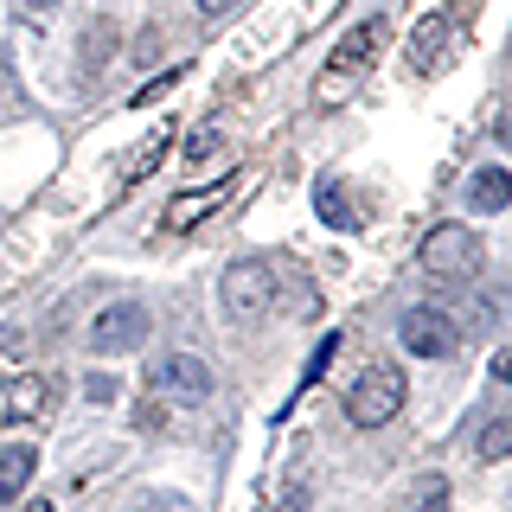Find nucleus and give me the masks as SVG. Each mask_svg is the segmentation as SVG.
I'll use <instances>...</instances> for the list:
<instances>
[{
  "label": "nucleus",
  "mask_w": 512,
  "mask_h": 512,
  "mask_svg": "<svg viewBox=\"0 0 512 512\" xmlns=\"http://www.w3.org/2000/svg\"><path fill=\"white\" fill-rule=\"evenodd\" d=\"M32 474H39V448H26V442L0 448V506L20 500V493L32 487Z\"/></svg>",
  "instance_id": "nucleus-10"
},
{
  "label": "nucleus",
  "mask_w": 512,
  "mask_h": 512,
  "mask_svg": "<svg viewBox=\"0 0 512 512\" xmlns=\"http://www.w3.org/2000/svg\"><path fill=\"white\" fill-rule=\"evenodd\" d=\"M282 512H308V493L295 487V493H288V500H282Z\"/></svg>",
  "instance_id": "nucleus-20"
},
{
  "label": "nucleus",
  "mask_w": 512,
  "mask_h": 512,
  "mask_svg": "<svg viewBox=\"0 0 512 512\" xmlns=\"http://www.w3.org/2000/svg\"><path fill=\"white\" fill-rule=\"evenodd\" d=\"M135 423H141V429H160V423H167V410H160V397H148V404L135 410Z\"/></svg>",
  "instance_id": "nucleus-19"
},
{
  "label": "nucleus",
  "mask_w": 512,
  "mask_h": 512,
  "mask_svg": "<svg viewBox=\"0 0 512 512\" xmlns=\"http://www.w3.org/2000/svg\"><path fill=\"white\" fill-rule=\"evenodd\" d=\"M148 397H180V404H205L212 397V365L199 352H167V359H148Z\"/></svg>",
  "instance_id": "nucleus-4"
},
{
  "label": "nucleus",
  "mask_w": 512,
  "mask_h": 512,
  "mask_svg": "<svg viewBox=\"0 0 512 512\" xmlns=\"http://www.w3.org/2000/svg\"><path fill=\"white\" fill-rule=\"evenodd\" d=\"M224 308H231L237 320H250V314H263L269 301H276V269L263 263V256H237L231 269H224Z\"/></svg>",
  "instance_id": "nucleus-5"
},
{
  "label": "nucleus",
  "mask_w": 512,
  "mask_h": 512,
  "mask_svg": "<svg viewBox=\"0 0 512 512\" xmlns=\"http://www.w3.org/2000/svg\"><path fill=\"white\" fill-rule=\"evenodd\" d=\"M231 192H237V180H218V186H205V192H180V199L167 205V231H192V224L212 218Z\"/></svg>",
  "instance_id": "nucleus-9"
},
{
  "label": "nucleus",
  "mask_w": 512,
  "mask_h": 512,
  "mask_svg": "<svg viewBox=\"0 0 512 512\" xmlns=\"http://www.w3.org/2000/svg\"><path fill=\"white\" fill-rule=\"evenodd\" d=\"M397 340L410 346V359H455V352H461V327L442 308H404Z\"/></svg>",
  "instance_id": "nucleus-6"
},
{
  "label": "nucleus",
  "mask_w": 512,
  "mask_h": 512,
  "mask_svg": "<svg viewBox=\"0 0 512 512\" xmlns=\"http://www.w3.org/2000/svg\"><path fill=\"white\" fill-rule=\"evenodd\" d=\"M404 512H448V480H416V487L404 493Z\"/></svg>",
  "instance_id": "nucleus-12"
},
{
  "label": "nucleus",
  "mask_w": 512,
  "mask_h": 512,
  "mask_svg": "<svg viewBox=\"0 0 512 512\" xmlns=\"http://www.w3.org/2000/svg\"><path fill=\"white\" fill-rule=\"evenodd\" d=\"M423 269L436 282H474L480 276V256H487V244H480V231H468V224H436V231L423 237Z\"/></svg>",
  "instance_id": "nucleus-3"
},
{
  "label": "nucleus",
  "mask_w": 512,
  "mask_h": 512,
  "mask_svg": "<svg viewBox=\"0 0 512 512\" xmlns=\"http://www.w3.org/2000/svg\"><path fill=\"white\" fill-rule=\"evenodd\" d=\"M26 512H58V506H26Z\"/></svg>",
  "instance_id": "nucleus-21"
},
{
  "label": "nucleus",
  "mask_w": 512,
  "mask_h": 512,
  "mask_svg": "<svg viewBox=\"0 0 512 512\" xmlns=\"http://www.w3.org/2000/svg\"><path fill=\"white\" fill-rule=\"evenodd\" d=\"M52 404H58V384L39 378V372H20L0 391V423H32V416H45Z\"/></svg>",
  "instance_id": "nucleus-8"
},
{
  "label": "nucleus",
  "mask_w": 512,
  "mask_h": 512,
  "mask_svg": "<svg viewBox=\"0 0 512 512\" xmlns=\"http://www.w3.org/2000/svg\"><path fill=\"white\" fill-rule=\"evenodd\" d=\"M397 410H404V365H397V359H372L359 378H352V391H346V416L359 429H384Z\"/></svg>",
  "instance_id": "nucleus-1"
},
{
  "label": "nucleus",
  "mask_w": 512,
  "mask_h": 512,
  "mask_svg": "<svg viewBox=\"0 0 512 512\" xmlns=\"http://www.w3.org/2000/svg\"><path fill=\"white\" fill-rule=\"evenodd\" d=\"M378 45H384V20H365V26H352L346 39H340V52H333V64L320 71V84H314V103L320 109H333L340 96L359 84L365 71H372V58H378Z\"/></svg>",
  "instance_id": "nucleus-2"
},
{
  "label": "nucleus",
  "mask_w": 512,
  "mask_h": 512,
  "mask_svg": "<svg viewBox=\"0 0 512 512\" xmlns=\"http://www.w3.org/2000/svg\"><path fill=\"white\" fill-rule=\"evenodd\" d=\"M148 340V308H135V301H116V308H103L90 320V346L103 352V359H116V352H135Z\"/></svg>",
  "instance_id": "nucleus-7"
},
{
  "label": "nucleus",
  "mask_w": 512,
  "mask_h": 512,
  "mask_svg": "<svg viewBox=\"0 0 512 512\" xmlns=\"http://www.w3.org/2000/svg\"><path fill=\"white\" fill-rule=\"evenodd\" d=\"M506 199H512V180L500 167H480L468 180V205H474V212H506Z\"/></svg>",
  "instance_id": "nucleus-11"
},
{
  "label": "nucleus",
  "mask_w": 512,
  "mask_h": 512,
  "mask_svg": "<svg viewBox=\"0 0 512 512\" xmlns=\"http://www.w3.org/2000/svg\"><path fill=\"white\" fill-rule=\"evenodd\" d=\"M192 7H199V20H224V13L244 7V0H192Z\"/></svg>",
  "instance_id": "nucleus-18"
},
{
  "label": "nucleus",
  "mask_w": 512,
  "mask_h": 512,
  "mask_svg": "<svg viewBox=\"0 0 512 512\" xmlns=\"http://www.w3.org/2000/svg\"><path fill=\"white\" fill-rule=\"evenodd\" d=\"M160 148H167V128H154V135L141 141V148H135V160H128V167H122V180H141V173H148L154 160H160Z\"/></svg>",
  "instance_id": "nucleus-13"
},
{
  "label": "nucleus",
  "mask_w": 512,
  "mask_h": 512,
  "mask_svg": "<svg viewBox=\"0 0 512 512\" xmlns=\"http://www.w3.org/2000/svg\"><path fill=\"white\" fill-rule=\"evenodd\" d=\"M84 397H90V404H116V378H109V372H96V378L84 384Z\"/></svg>",
  "instance_id": "nucleus-16"
},
{
  "label": "nucleus",
  "mask_w": 512,
  "mask_h": 512,
  "mask_svg": "<svg viewBox=\"0 0 512 512\" xmlns=\"http://www.w3.org/2000/svg\"><path fill=\"white\" fill-rule=\"evenodd\" d=\"M224 148V135H218V128H205V135H192V154L186 160H205V154H218Z\"/></svg>",
  "instance_id": "nucleus-17"
},
{
  "label": "nucleus",
  "mask_w": 512,
  "mask_h": 512,
  "mask_svg": "<svg viewBox=\"0 0 512 512\" xmlns=\"http://www.w3.org/2000/svg\"><path fill=\"white\" fill-rule=\"evenodd\" d=\"M320 218H327V224H352V212H346V205H340V186H320Z\"/></svg>",
  "instance_id": "nucleus-15"
},
{
  "label": "nucleus",
  "mask_w": 512,
  "mask_h": 512,
  "mask_svg": "<svg viewBox=\"0 0 512 512\" xmlns=\"http://www.w3.org/2000/svg\"><path fill=\"white\" fill-rule=\"evenodd\" d=\"M506 448H512V423L500 416V423H487V429H480V461H500Z\"/></svg>",
  "instance_id": "nucleus-14"
}]
</instances>
